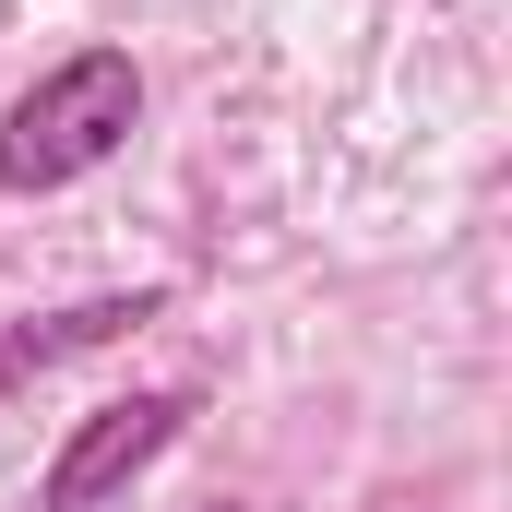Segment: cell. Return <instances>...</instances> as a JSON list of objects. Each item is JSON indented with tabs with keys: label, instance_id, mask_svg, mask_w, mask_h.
<instances>
[{
	"label": "cell",
	"instance_id": "3957f363",
	"mask_svg": "<svg viewBox=\"0 0 512 512\" xmlns=\"http://www.w3.org/2000/svg\"><path fill=\"white\" fill-rule=\"evenodd\" d=\"M143 322H167V286H120V298H72V310L0 322V405L36 393L48 370H72V358H96V346H120V334H143Z\"/></svg>",
	"mask_w": 512,
	"mask_h": 512
},
{
	"label": "cell",
	"instance_id": "277c9868",
	"mask_svg": "<svg viewBox=\"0 0 512 512\" xmlns=\"http://www.w3.org/2000/svg\"><path fill=\"white\" fill-rule=\"evenodd\" d=\"M215 512H239V501H215Z\"/></svg>",
	"mask_w": 512,
	"mask_h": 512
},
{
	"label": "cell",
	"instance_id": "6da1fadb",
	"mask_svg": "<svg viewBox=\"0 0 512 512\" xmlns=\"http://www.w3.org/2000/svg\"><path fill=\"white\" fill-rule=\"evenodd\" d=\"M143 120V72L131 48H72L60 72H36L12 108H0V191H72L96 179Z\"/></svg>",
	"mask_w": 512,
	"mask_h": 512
},
{
	"label": "cell",
	"instance_id": "7a4b0ae2",
	"mask_svg": "<svg viewBox=\"0 0 512 512\" xmlns=\"http://www.w3.org/2000/svg\"><path fill=\"white\" fill-rule=\"evenodd\" d=\"M191 417H203V393H191V382H167V393H120V405L72 417V441L48 453V512H108L131 477H143V465H155V453L191 429Z\"/></svg>",
	"mask_w": 512,
	"mask_h": 512
}]
</instances>
